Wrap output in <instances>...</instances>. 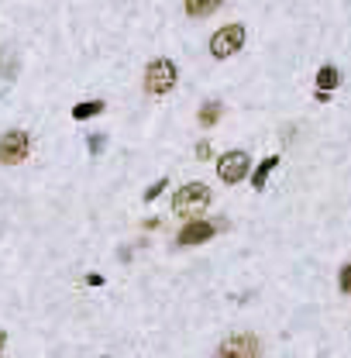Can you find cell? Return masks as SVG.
I'll list each match as a JSON object with an SVG mask.
<instances>
[{"mask_svg":"<svg viewBox=\"0 0 351 358\" xmlns=\"http://www.w3.org/2000/svg\"><path fill=\"white\" fill-rule=\"evenodd\" d=\"M210 207V186H203V183H186L176 197H172V210H176V217H183V221H197V217H203V210Z\"/></svg>","mask_w":351,"mask_h":358,"instance_id":"cell-1","label":"cell"},{"mask_svg":"<svg viewBox=\"0 0 351 358\" xmlns=\"http://www.w3.org/2000/svg\"><path fill=\"white\" fill-rule=\"evenodd\" d=\"M176 79H179V72H176V62L172 59H155L145 69V90L152 97H166L176 86Z\"/></svg>","mask_w":351,"mask_h":358,"instance_id":"cell-2","label":"cell"},{"mask_svg":"<svg viewBox=\"0 0 351 358\" xmlns=\"http://www.w3.org/2000/svg\"><path fill=\"white\" fill-rule=\"evenodd\" d=\"M241 45H245V28H241V24H224V28L210 38V55H214V59H231Z\"/></svg>","mask_w":351,"mask_h":358,"instance_id":"cell-3","label":"cell"},{"mask_svg":"<svg viewBox=\"0 0 351 358\" xmlns=\"http://www.w3.org/2000/svg\"><path fill=\"white\" fill-rule=\"evenodd\" d=\"M28 148H31V138L24 135V131H7V135H0V162L3 166H17V162H24L28 159Z\"/></svg>","mask_w":351,"mask_h":358,"instance_id":"cell-4","label":"cell"},{"mask_svg":"<svg viewBox=\"0 0 351 358\" xmlns=\"http://www.w3.org/2000/svg\"><path fill=\"white\" fill-rule=\"evenodd\" d=\"M248 166H252V159H248V152H228V155H221V162H217V176L224 179V183H241L245 176H248Z\"/></svg>","mask_w":351,"mask_h":358,"instance_id":"cell-5","label":"cell"},{"mask_svg":"<svg viewBox=\"0 0 351 358\" xmlns=\"http://www.w3.org/2000/svg\"><path fill=\"white\" fill-rule=\"evenodd\" d=\"M214 358H262V348H259V341L252 335H234V338L221 341Z\"/></svg>","mask_w":351,"mask_h":358,"instance_id":"cell-6","label":"cell"},{"mask_svg":"<svg viewBox=\"0 0 351 358\" xmlns=\"http://www.w3.org/2000/svg\"><path fill=\"white\" fill-rule=\"evenodd\" d=\"M217 235V224H210V221H193V224H186L183 231H179V245H200V241H210Z\"/></svg>","mask_w":351,"mask_h":358,"instance_id":"cell-7","label":"cell"},{"mask_svg":"<svg viewBox=\"0 0 351 358\" xmlns=\"http://www.w3.org/2000/svg\"><path fill=\"white\" fill-rule=\"evenodd\" d=\"M338 83H341V72H338L334 66H324V69L317 72V93H331Z\"/></svg>","mask_w":351,"mask_h":358,"instance_id":"cell-8","label":"cell"},{"mask_svg":"<svg viewBox=\"0 0 351 358\" xmlns=\"http://www.w3.org/2000/svg\"><path fill=\"white\" fill-rule=\"evenodd\" d=\"M276 166H279V155H269V159H262L259 172L252 176V186H255V190H262V186L269 183V172H276Z\"/></svg>","mask_w":351,"mask_h":358,"instance_id":"cell-9","label":"cell"},{"mask_svg":"<svg viewBox=\"0 0 351 358\" xmlns=\"http://www.w3.org/2000/svg\"><path fill=\"white\" fill-rule=\"evenodd\" d=\"M183 7H186V14H193V17H207V14H214V10L221 7V0H186Z\"/></svg>","mask_w":351,"mask_h":358,"instance_id":"cell-10","label":"cell"},{"mask_svg":"<svg viewBox=\"0 0 351 358\" xmlns=\"http://www.w3.org/2000/svg\"><path fill=\"white\" fill-rule=\"evenodd\" d=\"M221 114H224V103H221V100H207V103L200 107V124H207V128H210V124H217V121H221Z\"/></svg>","mask_w":351,"mask_h":358,"instance_id":"cell-11","label":"cell"},{"mask_svg":"<svg viewBox=\"0 0 351 358\" xmlns=\"http://www.w3.org/2000/svg\"><path fill=\"white\" fill-rule=\"evenodd\" d=\"M103 110V100H86V103H76L72 107V117L76 121H86V117H97Z\"/></svg>","mask_w":351,"mask_h":358,"instance_id":"cell-12","label":"cell"},{"mask_svg":"<svg viewBox=\"0 0 351 358\" xmlns=\"http://www.w3.org/2000/svg\"><path fill=\"white\" fill-rule=\"evenodd\" d=\"M338 286H341V293H351V262L341 266V272H338Z\"/></svg>","mask_w":351,"mask_h":358,"instance_id":"cell-13","label":"cell"},{"mask_svg":"<svg viewBox=\"0 0 351 358\" xmlns=\"http://www.w3.org/2000/svg\"><path fill=\"white\" fill-rule=\"evenodd\" d=\"M162 190H166V179H159L155 186H148V190H145V200H155V197H159Z\"/></svg>","mask_w":351,"mask_h":358,"instance_id":"cell-14","label":"cell"},{"mask_svg":"<svg viewBox=\"0 0 351 358\" xmlns=\"http://www.w3.org/2000/svg\"><path fill=\"white\" fill-rule=\"evenodd\" d=\"M103 141H107L103 135H93V138H90V152H100V148H103Z\"/></svg>","mask_w":351,"mask_h":358,"instance_id":"cell-15","label":"cell"},{"mask_svg":"<svg viewBox=\"0 0 351 358\" xmlns=\"http://www.w3.org/2000/svg\"><path fill=\"white\" fill-rule=\"evenodd\" d=\"M197 159H200V162H203V159H210V145H207V141H200V145H197Z\"/></svg>","mask_w":351,"mask_h":358,"instance_id":"cell-16","label":"cell"},{"mask_svg":"<svg viewBox=\"0 0 351 358\" xmlns=\"http://www.w3.org/2000/svg\"><path fill=\"white\" fill-rule=\"evenodd\" d=\"M3 345H7V335H3V331H0V352H3Z\"/></svg>","mask_w":351,"mask_h":358,"instance_id":"cell-17","label":"cell"}]
</instances>
